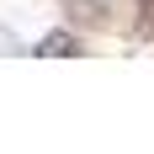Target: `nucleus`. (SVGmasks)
<instances>
[{
  "label": "nucleus",
  "instance_id": "nucleus-3",
  "mask_svg": "<svg viewBox=\"0 0 154 154\" xmlns=\"http://www.w3.org/2000/svg\"><path fill=\"white\" fill-rule=\"evenodd\" d=\"M138 32H143V37L154 32V0H138Z\"/></svg>",
  "mask_w": 154,
  "mask_h": 154
},
{
  "label": "nucleus",
  "instance_id": "nucleus-2",
  "mask_svg": "<svg viewBox=\"0 0 154 154\" xmlns=\"http://www.w3.org/2000/svg\"><path fill=\"white\" fill-rule=\"evenodd\" d=\"M37 53H43V59H75V53H80V43L69 37V32H48L43 43H37Z\"/></svg>",
  "mask_w": 154,
  "mask_h": 154
},
{
  "label": "nucleus",
  "instance_id": "nucleus-1",
  "mask_svg": "<svg viewBox=\"0 0 154 154\" xmlns=\"http://www.w3.org/2000/svg\"><path fill=\"white\" fill-rule=\"evenodd\" d=\"M64 16H69V21H85V27H106L112 21L101 0H64Z\"/></svg>",
  "mask_w": 154,
  "mask_h": 154
}]
</instances>
